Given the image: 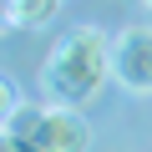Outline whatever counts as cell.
<instances>
[{
	"mask_svg": "<svg viewBox=\"0 0 152 152\" xmlns=\"http://www.w3.org/2000/svg\"><path fill=\"white\" fill-rule=\"evenodd\" d=\"M112 76L127 91L152 96V26H127L112 36Z\"/></svg>",
	"mask_w": 152,
	"mask_h": 152,
	"instance_id": "3957f363",
	"label": "cell"
},
{
	"mask_svg": "<svg viewBox=\"0 0 152 152\" xmlns=\"http://www.w3.org/2000/svg\"><path fill=\"white\" fill-rule=\"evenodd\" d=\"M46 91L56 96V107H86L102 96V86L112 81V36L96 26L71 31L51 61H46Z\"/></svg>",
	"mask_w": 152,
	"mask_h": 152,
	"instance_id": "6da1fadb",
	"label": "cell"
},
{
	"mask_svg": "<svg viewBox=\"0 0 152 152\" xmlns=\"http://www.w3.org/2000/svg\"><path fill=\"white\" fill-rule=\"evenodd\" d=\"M142 5H147V10H152V0H142Z\"/></svg>",
	"mask_w": 152,
	"mask_h": 152,
	"instance_id": "8992f818",
	"label": "cell"
},
{
	"mask_svg": "<svg viewBox=\"0 0 152 152\" xmlns=\"http://www.w3.org/2000/svg\"><path fill=\"white\" fill-rule=\"evenodd\" d=\"M0 152H46V147H41V142H31V137H10V132H5Z\"/></svg>",
	"mask_w": 152,
	"mask_h": 152,
	"instance_id": "5b68a950",
	"label": "cell"
},
{
	"mask_svg": "<svg viewBox=\"0 0 152 152\" xmlns=\"http://www.w3.org/2000/svg\"><path fill=\"white\" fill-rule=\"evenodd\" d=\"M5 132L10 137H31L41 142L46 152H86L91 147V127L76 107H41V102H26L15 117H5Z\"/></svg>",
	"mask_w": 152,
	"mask_h": 152,
	"instance_id": "7a4b0ae2",
	"label": "cell"
},
{
	"mask_svg": "<svg viewBox=\"0 0 152 152\" xmlns=\"http://www.w3.org/2000/svg\"><path fill=\"white\" fill-rule=\"evenodd\" d=\"M61 5L66 0H5V20L15 31H41V26H51L61 15Z\"/></svg>",
	"mask_w": 152,
	"mask_h": 152,
	"instance_id": "277c9868",
	"label": "cell"
}]
</instances>
